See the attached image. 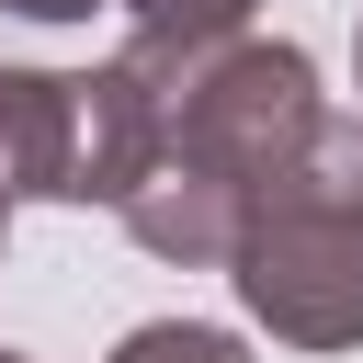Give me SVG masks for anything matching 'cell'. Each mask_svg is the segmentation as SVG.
I'll use <instances>...</instances> for the list:
<instances>
[{
  "instance_id": "6da1fadb",
  "label": "cell",
  "mask_w": 363,
  "mask_h": 363,
  "mask_svg": "<svg viewBox=\"0 0 363 363\" xmlns=\"http://www.w3.org/2000/svg\"><path fill=\"white\" fill-rule=\"evenodd\" d=\"M125 57L159 79V147H147V170L113 216L147 261L227 272L250 204L306 159L329 91H318L306 45H261V34H227L204 57H147V45H125Z\"/></svg>"
},
{
  "instance_id": "7a4b0ae2",
  "label": "cell",
  "mask_w": 363,
  "mask_h": 363,
  "mask_svg": "<svg viewBox=\"0 0 363 363\" xmlns=\"http://www.w3.org/2000/svg\"><path fill=\"white\" fill-rule=\"evenodd\" d=\"M227 284L284 352H363V113H318L306 159L250 204Z\"/></svg>"
},
{
  "instance_id": "3957f363",
  "label": "cell",
  "mask_w": 363,
  "mask_h": 363,
  "mask_svg": "<svg viewBox=\"0 0 363 363\" xmlns=\"http://www.w3.org/2000/svg\"><path fill=\"white\" fill-rule=\"evenodd\" d=\"M159 147V79L102 68H0V204H125Z\"/></svg>"
},
{
  "instance_id": "277c9868",
  "label": "cell",
  "mask_w": 363,
  "mask_h": 363,
  "mask_svg": "<svg viewBox=\"0 0 363 363\" xmlns=\"http://www.w3.org/2000/svg\"><path fill=\"white\" fill-rule=\"evenodd\" d=\"M250 11H261V0H125V45H147V57H204V45L250 34Z\"/></svg>"
},
{
  "instance_id": "5b68a950",
  "label": "cell",
  "mask_w": 363,
  "mask_h": 363,
  "mask_svg": "<svg viewBox=\"0 0 363 363\" xmlns=\"http://www.w3.org/2000/svg\"><path fill=\"white\" fill-rule=\"evenodd\" d=\"M113 363H250L238 329H204V318H147L113 340Z\"/></svg>"
},
{
  "instance_id": "8992f818",
  "label": "cell",
  "mask_w": 363,
  "mask_h": 363,
  "mask_svg": "<svg viewBox=\"0 0 363 363\" xmlns=\"http://www.w3.org/2000/svg\"><path fill=\"white\" fill-rule=\"evenodd\" d=\"M0 11H23V23H91L102 0H0Z\"/></svg>"
},
{
  "instance_id": "52a82bcc",
  "label": "cell",
  "mask_w": 363,
  "mask_h": 363,
  "mask_svg": "<svg viewBox=\"0 0 363 363\" xmlns=\"http://www.w3.org/2000/svg\"><path fill=\"white\" fill-rule=\"evenodd\" d=\"M0 250H11V204H0Z\"/></svg>"
},
{
  "instance_id": "ba28073f",
  "label": "cell",
  "mask_w": 363,
  "mask_h": 363,
  "mask_svg": "<svg viewBox=\"0 0 363 363\" xmlns=\"http://www.w3.org/2000/svg\"><path fill=\"white\" fill-rule=\"evenodd\" d=\"M0 363H34V352H11V340H0Z\"/></svg>"
},
{
  "instance_id": "9c48e42d",
  "label": "cell",
  "mask_w": 363,
  "mask_h": 363,
  "mask_svg": "<svg viewBox=\"0 0 363 363\" xmlns=\"http://www.w3.org/2000/svg\"><path fill=\"white\" fill-rule=\"evenodd\" d=\"M352 79H363V34H352Z\"/></svg>"
}]
</instances>
